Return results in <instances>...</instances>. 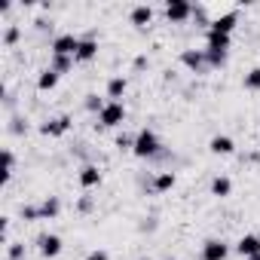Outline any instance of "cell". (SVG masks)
I'll return each mask as SVG.
<instances>
[{"label":"cell","instance_id":"27","mask_svg":"<svg viewBox=\"0 0 260 260\" xmlns=\"http://www.w3.org/2000/svg\"><path fill=\"white\" fill-rule=\"evenodd\" d=\"M19 37H22V31H19L16 25H10V28L4 31V46H16V43H19Z\"/></svg>","mask_w":260,"mask_h":260},{"label":"cell","instance_id":"1","mask_svg":"<svg viewBox=\"0 0 260 260\" xmlns=\"http://www.w3.org/2000/svg\"><path fill=\"white\" fill-rule=\"evenodd\" d=\"M159 138H156V132L153 128H141V132L135 135V147H132V153L138 156V159H153V156H159Z\"/></svg>","mask_w":260,"mask_h":260},{"label":"cell","instance_id":"9","mask_svg":"<svg viewBox=\"0 0 260 260\" xmlns=\"http://www.w3.org/2000/svg\"><path fill=\"white\" fill-rule=\"evenodd\" d=\"M236 25H239V10H230V13L211 19V28H208V31H217V34H230V37H233Z\"/></svg>","mask_w":260,"mask_h":260},{"label":"cell","instance_id":"32","mask_svg":"<svg viewBox=\"0 0 260 260\" xmlns=\"http://www.w3.org/2000/svg\"><path fill=\"white\" fill-rule=\"evenodd\" d=\"M77 208H80V211H92V199H89V196H83V199H80V205H77Z\"/></svg>","mask_w":260,"mask_h":260},{"label":"cell","instance_id":"13","mask_svg":"<svg viewBox=\"0 0 260 260\" xmlns=\"http://www.w3.org/2000/svg\"><path fill=\"white\" fill-rule=\"evenodd\" d=\"M77 181H80L83 190H95V187H101V169L98 166H83L80 175H77Z\"/></svg>","mask_w":260,"mask_h":260},{"label":"cell","instance_id":"8","mask_svg":"<svg viewBox=\"0 0 260 260\" xmlns=\"http://www.w3.org/2000/svg\"><path fill=\"white\" fill-rule=\"evenodd\" d=\"M199 257H202V260H226V257H230V245H226L223 239H208V242L202 245Z\"/></svg>","mask_w":260,"mask_h":260},{"label":"cell","instance_id":"17","mask_svg":"<svg viewBox=\"0 0 260 260\" xmlns=\"http://www.w3.org/2000/svg\"><path fill=\"white\" fill-rule=\"evenodd\" d=\"M61 214V202H58V196H46L43 202H40V220H55Z\"/></svg>","mask_w":260,"mask_h":260},{"label":"cell","instance_id":"25","mask_svg":"<svg viewBox=\"0 0 260 260\" xmlns=\"http://www.w3.org/2000/svg\"><path fill=\"white\" fill-rule=\"evenodd\" d=\"M13 172H16V156H13V150H4V181H10Z\"/></svg>","mask_w":260,"mask_h":260},{"label":"cell","instance_id":"20","mask_svg":"<svg viewBox=\"0 0 260 260\" xmlns=\"http://www.w3.org/2000/svg\"><path fill=\"white\" fill-rule=\"evenodd\" d=\"M233 193V181L226 178V175H217L214 181H211V196H220V199H226Z\"/></svg>","mask_w":260,"mask_h":260},{"label":"cell","instance_id":"28","mask_svg":"<svg viewBox=\"0 0 260 260\" xmlns=\"http://www.w3.org/2000/svg\"><path fill=\"white\" fill-rule=\"evenodd\" d=\"M19 214H22V220H28V223H31V220H40V205H22Z\"/></svg>","mask_w":260,"mask_h":260},{"label":"cell","instance_id":"24","mask_svg":"<svg viewBox=\"0 0 260 260\" xmlns=\"http://www.w3.org/2000/svg\"><path fill=\"white\" fill-rule=\"evenodd\" d=\"M193 22H196V25H205V28H211V19H208V10H205L202 4H196V7H193Z\"/></svg>","mask_w":260,"mask_h":260},{"label":"cell","instance_id":"33","mask_svg":"<svg viewBox=\"0 0 260 260\" xmlns=\"http://www.w3.org/2000/svg\"><path fill=\"white\" fill-rule=\"evenodd\" d=\"M248 260H260V254H254V257H248Z\"/></svg>","mask_w":260,"mask_h":260},{"label":"cell","instance_id":"4","mask_svg":"<svg viewBox=\"0 0 260 260\" xmlns=\"http://www.w3.org/2000/svg\"><path fill=\"white\" fill-rule=\"evenodd\" d=\"M77 49H80V37H74V34H58V37L49 43V52H52V55H68V58H74Z\"/></svg>","mask_w":260,"mask_h":260},{"label":"cell","instance_id":"31","mask_svg":"<svg viewBox=\"0 0 260 260\" xmlns=\"http://www.w3.org/2000/svg\"><path fill=\"white\" fill-rule=\"evenodd\" d=\"M86 260H110V254H107V251H101V248H95V251H89V254H86Z\"/></svg>","mask_w":260,"mask_h":260},{"label":"cell","instance_id":"11","mask_svg":"<svg viewBox=\"0 0 260 260\" xmlns=\"http://www.w3.org/2000/svg\"><path fill=\"white\" fill-rule=\"evenodd\" d=\"M236 254H239L242 260H248V257L260 254V236H257V233H245V236L236 242Z\"/></svg>","mask_w":260,"mask_h":260},{"label":"cell","instance_id":"2","mask_svg":"<svg viewBox=\"0 0 260 260\" xmlns=\"http://www.w3.org/2000/svg\"><path fill=\"white\" fill-rule=\"evenodd\" d=\"M125 122V104L122 101H107L104 110L98 113V125L101 128H116Z\"/></svg>","mask_w":260,"mask_h":260},{"label":"cell","instance_id":"14","mask_svg":"<svg viewBox=\"0 0 260 260\" xmlns=\"http://www.w3.org/2000/svg\"><path fill=\"white\" fill-rule=\"evenodd\" d=\"M128 22H132L135 28H147V25L153 22V7H147V4L132 7V13H128Z\"/></svg>","mask_w":260,"mask_h":260},{"label":"cell","instance_id":"19","mask_svg":"<svg viewBox=\"0 0 260 260\" xmlns=\"http://www.w3.org/2000/svg\"><path fill=\"white\" fill-rule=\"evenodd\" d=\"M58 80H61V77H58L52 68H43L40 77H37V89H40V92H52V89L58 86Z\"/></svg>","mask_w":260,"mask_h":260},{"label":"cell","instance_id":"7","mask_svg":"<svg viewBox=\"0 0 260 260\" xmlns=\"http://www.w3.org/2000/svg\"><path fill=\"white\" fill-rule=\"evenodd\" d=\"M37 248H40V254H43L46 260H52V257H58V254L64 251V242H61V236H55V233H43V236L37 239Z\"/></svg>","mask_w":260,"mask_h":260},{"label":"cell","instance_id":"34","mask_svg":"<svg viewBox=\"0 0 260 260\" xmlns=\"http://www.w3.org/2000/svg\"><path fill=\"white\" fill-rule=\"evenodd\" d=\"M166 260H175V257H166Z\"/></svg>","mask_w":260,"mask_h":260},{"label":"cell","instance_id":"29","mask_svg":"<svg viewBox=\"0 0 260 260\" xmlns=\"http://www.w3.org/2000/svg\"><path fill=\"white\" fill-rule=\"evenodd\" d=\"M10 260H25V245L22 242H10Z\"/></svg>","mask_w":260,"mask_h":260},{"label":"cell","instance_id":"12","mask_svg":"<svg viewBox=\"0 0 260 260\" xmlns=\"http://www.w3.org/2000/svg\"><path fill=\"white\" fill-rule=\"evenodd\" d=\"M208 150H211L214 156H233V153H236V141H233L230 135H214V138L208 141Z\"/></svg>","mask_w":260,"mask_h":260},{"label":"cell","instance_id":"5","mask_svg":"<svg viewBox=\"0 0 260 260\" xmlns=\"http://www.w3.org/2000/svg\"><path fill=\"white\" fill-rule=\"evenodd\" d=\"M71 116L68 113H61V116H55V119H46L43 125H40V135H46V138H61V135H68L71 132Z\"/></svg>","mask_w":260,"mask_h":260},{"label":"cell","instance_id":"10","mask_svg":"<svg viewBox=\"0 0 260 260\" xmlns=\"http://www.w3.org/2000/svg\"><path fill=\"white\" fill-rule=\"evenodd\" d=\"M95 58H98V40H95V37H80V49H77L74 61H77V64H89V61H95Z\"/></svg>","mask_w":260,"mask_h":260},{"label":"cell","instance_id":"21","mask_svg":"<svg viewBox=\"0 0 260 260\" xmlns=\"http://www.w3.org/2000/svg\"><path fill=\"white\" fill-rule=\"evenodd\" d=\"M74 64H77V61H74V58H68V55H52V58H49V68H52L58 77H61V74H68Z\"/></svg>","mask_w":260,"mask_h":260},{"label":"cell","instance_id":"30","mask_svg":"<svg viewBox=\"0 0 260 260\" xmlns=\"http://www.w3.org/2000/svg\"><path fill=\"white\" fill-rule=\"evenodd\" d=\"M116 147H119V150H132V147H135V135H125V132L116 135Z\"/></svg>","mask_w":260,"mask_h":260},{"label":"cell","instance_id":"18","mask_svg":"<svg viewBox=\"0 0 260 260\" xmlns=\"http://www.w3.org/2000/svg\"><path fill=\"white\" fill-rule=\"evenodd\" d=\"M175 184H178L175 172H156V178H153V193H169V190H175Z\"/></svg>","mask_w":260,"mask_h":260},{"label":"cell","instance_id":"16","mask_svg":"<svg viewBox=\"0 0 260 260\" xmlns=\"http://www.w3.org/2000/svg\"><path fill=\"white\" fill-rule=\"evenodd\" d=\"M125 92H128V80H125V77H110V80H107V89H104L107 101H119Z\"/></svg>","mask_w":260,"mask_h":260},{"label":"cell","instance_id":"15","mask_svg":"<svg viewBox=\"0 0 260 260\" xmlns=\"http://www.w3.org/2000/svg\"><path fill=\"white\" fill-rule=\"evenodd\" d=\"M233 37L230 34H217V31H205V49H217V52H230Z\"/></svg>","mask_w":260,"mask_h":260},{"label":"cell","instance_id":"23","mask_svg":"<svg viewBox=\"0 0 260 260\" xmlns=\"http://www.w3.org/2000/svg\"><path fill=\"white\" fill-rule=\"evenodd\" d=\"M245 89L248 92H260V68H251L245 74Z\"/></svg>","mask_w":260,"mask_h":260},{"label":"cell","instance_id":"3","mask_svg":"<svg viewBox=\"0 0 260 260\" xmlns=\"http://www.w3.org/2000/svg\"><path fill=\"white\" fill-rule=\"evenodd\" d=\"M166 19L172 25H184L193 19V4H187V0H169L166 4Z\"/></svg>","mask_w":260,"mask_h":260},{"label":"cell","instance_id":"22","mask_svg":"<svg viewBox=\"0 0 260 260\" xmlns=\"http://www.w3.org/2000/svg\"><path fill=\"white\" fill-rule=\"evenodd\" d=\"M226 55H230V52H217V49H205V58H208V68H223V64H226Z\"/></svg>","mask_w":260,"mask_h":260},{"label":"cell","instance_id":"26","mask_svg":"<svg viewBox=\"0 0 260 260\" xmlns=\"http://www.w3.org/2000/svg\"><path fill=\"white\" fill-rule=\"evenodd\" d=\"M83 104H86V110H92V113H101L107 101H104V98H98V95H86V101H83Z\"/></svg>","mask_w":260,"mask_h":260},{"label":"cell","instance_id":"6","mask_svg":"<svg viewBox=\"0 0 260 260\" xmlns=\"http://www.w3.org/2000/svg\"><path fill=\"white\" fill-rule=\"evenodd\" d=\"M181 64H184V68H190L193 74H205V71H208L205 49H184V52H181Z\"/></svg>","mask_w":260,"mask_h":260}]
</instances>
